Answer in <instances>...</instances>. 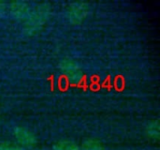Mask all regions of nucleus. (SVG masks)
<instances>
[{"label":"nucleus","instance_id":"5","mask_svg":"<svg viewBox=\"0 0 160 150\" xmlns=\"http://www.w3.org/2000/svg\"><path fill=\"white\" fill-rule=\"evenodd\" d=\"M61 69L68 75V76H80L79 75V72H80V69H79V66L71 61V60H65L61 63Z\"/></svg>","mask_w":160,"mask_h":150},{"label":"nucleus","instance_id":"3","mask_svg":"<svg viewBox=\"0 0 160 150\" xmlns=\"http://www.w3.org/2000/svg\"><path fill=\"white\" fill-rule=\"evenodd\" d=\"M12 14V16L16 18H26L28 13L30 12L29 6L25 2H13L8 8Z\"/></svg>","mask_w":160,"mask_h":150},{"label":"nucleus","instance_id":"6","mask_svg":"<svg viewBox=\"0 0 160 150\" xmlns=\"http://www.w3.org/2000/svg\"><path fill=\"white\" fill-rule=\"evenodd\" d=\"M145 133L151 140H158L159 138V123L158 120L151 121L145 128Z\"/></svg>","mask_w":160,"mask_h":150},{"label":"nucleus","instance_id":"2","mask_svg":"<svg viewBox=\"0 0 160 150\" xmlns=\"http://www.w3.org/2000/svg\"><path fill=\"white\" fill-rule=\"evenodd\" d=\"M13 135H14V138L17 141L18 145H20L23 148L25 147H32L36 144L35 135L25 128L16 127L13 131Z\"/></svg>","mask_w":160,"mask_h":150},{"label":"nucleus","instance_id":"10","mask_svg":"<svg viewBox=\"0 0 160 150\" xmlns=\"http://www.w3.org/2000/svg\"><path fill=\"white\" fill-rule=\"evenodd\" d=\"M7 9H8V7L6 6V4L3 2H0V17L4 16L6 14Z\"/></svg>","mask_w":160,"mask_h":150},{"label":"nucleus","instance_id":"4","mask_svg":"<svg viewBox=\"0 0 160 150\" xmlns=\"http://www.w3.org/2000/svg\"><path fill=\"white\" fill-rule=\"evenodd\" d=\"M47 12L45 11V9L43 8H39L38 9H36L33 12H29L27 15V20H28V25L33 28L35 26H38L40 24V23H42L46 17Z\"/></svg>","mask_w":160,"mask_h":150},{"label":"nucleus","instance_id":"1","mask_svg":"<svg viewBox=\"0 0 160 150\" xmlns=\"http://www.w3.org/2000/svg\"><path fill=\"white\" fill-rule=\"evenodd\" d=\"M89 12V7L83 2H75L68 8V17L72 23H80L82 21Z\"/></svg>","mask_w":160,"mask_h":150},{"label":"nucleus","instance_id":"9","mask_svg":"<svg viewBox=\"0 0 160 150\" xmlns=\"http://www.w3.org/2000/svg\"><path fill=\"white\" fill-rule=\"evenodd\" d=\"M0 150H24V148L15 143L2 142L0 143Z\"/></svg>","mask_w":160,"mask_h":150},{"label":"nucleus","instance_id":"8","mask_svg":"<svg viewBox=\"0 0 160 150\" xmlns=\"http://www.w3.org/2000/svg\"><path fill=\"white\" fill-rule=\"evenodd\" d=\"M53 150H82L78 145L71 141H60L53 146Z\"/></svg>","mask_w":160,"mask_h":150},{"label":"nucleus","instance_id":"7","mask_svg":"<svg viewBox=\"0 0 160 150\" xmlns=\"http://www.w3.org/2000/svg\"><path fill=\"white\" fill-rule=\"evenodd\" d=\"M82 150H104L103 145L95 139H87L82 143Z\"/></svg>","mask_w":160,"mask_h":150}]
</instances>
